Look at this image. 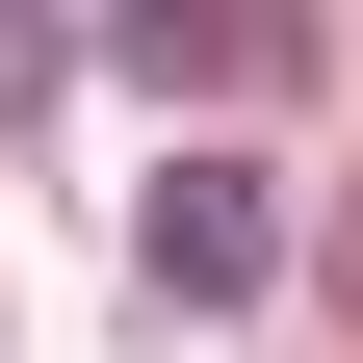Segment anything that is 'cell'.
<instances>
[{"label":"cell","mask_w":363,"mask_h":363,"mask_svg":"<svg viewBox=\"0 0 363 363\" xmlns=\"http://www.w3.org/2000/svg\"><path fill=\"white\" fill-rule=\"evenodd\" d=\"M104 52L156 78V104H286L311 78V0H104Z\"/></svg>","instance_id":"cell-2"},{"label":"cell","mask_w":363,"mask_h":363,"mask_svg":"<svg viewBox=\"0 0 363 363\" xmlns=\"http://www.w3.org/2000/svg\"><path fill=\"white\" fill-rule=\"evenodd\" d=\"M52 78H78V26H52V0H0V130L52 104Z\"/></svg>","instance_id":"cell-3"},{"label":"cell","mask_w":363,"mask_h":363,"mask_svg":"<svg viewBox=\"0 0 363 363\" xmlns=\"http://www.w3.org/2000/svg\"><path fill=\"white\" fill-rule=\"evenodd\" d=\"M259 259H286V182H259L234 130H182V156L130 182V286L156 311H259Z\"/></svg>","instance_id":"cell-1"}]
</instances>
